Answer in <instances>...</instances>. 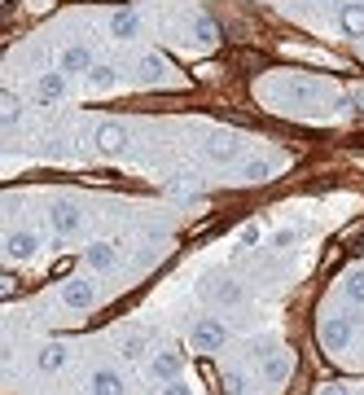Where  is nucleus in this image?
<instances>
[{"label": "nucleus", "mask_w": 364, "mask_h": 395, "mask_svg": "<svg viewBox=\"0 0 364 395\" xmlns=\"http://www.w3.org/2000/svg\"><path fill=\"white\" fill-rule=\"evenodd\" d=\"M5 255H9V259H31V255H36V237H31L27 228L9 233V237H5Z\"/></svg>", "instance_id": "20e7f679"}, {"label": "nucleus", "mask_w": 364, "mask_h": 395, "mask_svg": "<svg viewBox=\"0 0 364 395\" xmlns=\"http://www.w3.org/2000/svg\"><path fill=\"white\" fill-rule=\"evenodd\" d=\"M329 5H342V0H329Z\"/></svg>", "instance_id": "bb28decb"}, {"label": "nucleus", "mask_w": 364, "mask_h": 395, "mask_svg": "<svg viewBox=\"0 0 364 395\" xmlns=\"http://www.w3.org/2000/svg\"><path fill=\"white\" fill-rule=\"evenodd\" d=\"M294 237H299V233H294V228H281V233H276V246H290Z\"/></svg>", "instance_id": "b1692460"}, {"label": "nucleus", "mask_w": 364, "mask_h": 395, "mask_svg": "<svg viewBox=\"0 0 364 395\" xmlns=\"http://www.w3.org/2000/svg\"><path fill=\"white\" fill-rule=\"evenodd\" d=\"M88 263H92V268H114V246L110 242L88 246Z\"/></svg>", "instance_id": "f8f14e48"}, {"label": "nucleus", "mask_w": 364, "mask_h": 395, "mask_svg": "<svg viewBox=\"0 0 364 395\" xmlns=\"http://www.w3.org/2000/svg\"><path fill=\"white\" fill-rule=\"evenodd\" d=\"M224 325L220 321H202V325H193V347L197 352H215V347H224Z\"/></svg>", "instance_id": "f03ea898"}, {"label": "nucleus", "mask_w": 364, "mask_h": 395, "mask_svg": "<svg viewBox=\"0 0 364 395\" xmlns=\"http://www.w3.org/2000/svg\"><path fill=\"white\" fill-rule=\"evenodd\" d=\"M206 294H211L215 303H237V299H241V286H237V282H211Z\"/></svg>", "instance_id": "9d476101"}, {"label": "nucleus", "mask_w": 364, "mask_h": 395, "mask_svg": "<svg viewBox=\"0 0 364 395\" xmlns=\"http://www.w3.org/2000/svg\"><path fill=\"white\" fill-rule=\"evenodd\" d=\"M259 360H263V356H259ZM263 373H268L272 382H281V377L290 373V360H286V356H268V360H263Z\"/></svg>", "instance_id": "dca6fc26"}, {"label": "nucleus", "mask_w": 364, "mask_h": 395, "mask_svg": "<svg viewBox=\"0 0 364 395\" xmlns=\"http://www.w3.org/2000/svg\"><path fill=\"white\" fill-rule=\"evenodd\" d=\"M92 395H123L119 373H110V369H97V373H92Z\"/></svg>", "instance_id": "6e6552de"}, {"label": "nucleus", "mask_w": 364, "mask_h": 395, "mask_svg": "<svg viewBox=\"0 0 364 395\" xmlns=\"http://www.w3.org/2000/svg\"><path fill=\"white\" fill-rule=\"evenodd\" d=\"M342 27L351 31V36H360L364 31V5H342Z\"/></svg>", "instance_id": "4468645a"}, {"label": "nucleus", "mask_w": 364, "mask_h": 395, "mask_svg": "<svg viewBox=\"0 0 364 395\" xmlns=\"http://www.w3.org/2000/svg\"><path fill=\"white\" fill-rule=\"evenodd\" d=\"M206 154H211L215 162H237V158H241V141H237V137H228V132H220V137H211Z\"/></svg>", "instance_id": "7ed1b4c3"}, {"label": "nucleus", "mask_w": 364, "mask_h": 395, "mask_svg": "<svg viewBox=\"0 0 364 395\" xmlns=\"http://www.w3.org/2000/svg\"><path fill=\"white\" fill-rule=\"evenodd\" d=\"M48 224H53L57 233H75V228H79V211L71 202H57L53 211H48Z\"/></svg>", "instance_id": "39448f33"}, {"label": "nucleus", "mask_w": 364, "mask_h": 395, "mask_svg": "<svg viewBox=\"0 0 364 395\" xmlns=\"http://www.w3.org/2000/svg\"><path fill=\"white\" fill-rule=\"evenodd\" d=\"M346 342H351V321H346V317L321 321V347H325V352H342Z\"/></svg>", "instance_id": "f257e3e1"}, {"label": "nucleus", "mask_w": 364, "mask_h": 395, "mask_svg": "<svg viewBox=\"0 0 364 395\" xmlns=\"http://www.w3.org/2000/svg\"><path fill=\"white\" fill-rule=\"evenodd\" d=\"M193 27H197V40H202V44H215V40H220V31H215V22L206 18V13H197Z\"/></svg>", "instance_id": "a211bd4d"}, {"label": "nucleus", "mask_w": 364, "mask_h": 395, "mask_svg": "<svg viewBox=\"0 0 364 395\" xmlns=\"http://www.w3.org/2000/svg\"><path fill=\"white\" fill-rule=\"evenodd\" d=\"M259 242V224H246L241 228V246H255Z\"/></svg>", "instance_id": "5701e85b"}, {"label": "nucleus", "mask_w": 364, "mask_h": 395, "mask_svg": "<svg viewBox=\"0 0 364 395\" xmlns=\"http://www.w3.org/2000/svg\"><path fill=\"white\" fill-rule=\"evenodd\" d=\"M62 92H66V79L62 75H53V71L40 75V102H57Z\"/></svg>", "instance_id": "9b49d317"}, {"label": "nucleus", "mask_w": 364, "mask_h": 395, "mask_svg": "<svg viewBox=\"0 0 364 395\" xmlns=\"http://www.w3.org/2000/svg\"><path fill=\"white\" fill-rule=\"evenodd\" d=\"M62 360H66V347H57V342H48V347L40 352V369H44V373H53V369H62Z\"/></svg>", "instance_id": "ddd939ff"}, {"label": "nucleus", "mask_w": 364, "mask_h": 395, "mask_svg": "<svg viewBox=\"0 0 364 395\" xmlns=\"http://www.w3.org/2000/svg\"><path fill=\"white\" fill-rule=\"evenodd\" d=\"M136 13H132V9H119V13H114V18H110V31H114V36H119V40H132V36H136Z\"/></svg>", "instance_id": "1a4fd4ad"}, {"label": "nucleus", "mask_w": 364, "mask_h": 395, "mask_svg": "<svg viewBox=\"0 0 364 395\" xmlns=\"http://www.w3.org/2000/svg\"><path fill=\"white\" fill-rule=\"evenodd\" d=\"M141 75H145V84H154V79L162 75V62H158V57H145V62H141Z\"/></svg>", "instance_id": "412c9836"}, {"label": "nucleus", "mask_w": 364, "mask_h": 395, "mask_svg": "<svg viewBox=\"0 0 364 395\" xmlns=\"http://www.w3.org/2000/svg\"><path fill=\"white\" fill-rule=\"evenodd\" d=\"M66 71H84V66H88V71H92V57H88V48H66Z\"/></svg>", "instance_id": "f3484780"}, {"label": "nucleus", "mask_w": 364, "mask_h": 395, "mask_svg": "<svg viewBox=\"0 0 364 395\" xmlns=\"http://www.w3.org/2000/svg\"><path fill=\"white\" fill-rule=\"evenodd\" d=\"M62 299H66V307H92V286L88 282H66V290H62Z\"/></svg>", "instance_id": "0eeeda50"}, {"label": "nucleus", "mask_w": 364, "mask_h": 395, "mask_svg": "<svg viewBox=\"0 0 364 395\" xmlns=\"http://www.w3.org/2000/svg\"><path fill=\"white\" fill-rule=\"evenodd\" d=\"M97 150L102 154H123V127L119 123H102V132H97Z\"/></svg>", "instance_id": "423d86ee"}, {"label": "nucleus", "mask_w": 364, "mask_h": 395, "mask_svg": "<svg viewBox=\"0 0 364 395\" xmlns=\"http://www.w3.org/2000/svg\"><path fill=\"white\" fill-rule=\"evenodd\" d=\"M346 299H351V303H364V272H351V277H346Z\"/></svg>", "instance_id": "aec40b11"}, {"label": "nucleus", "mask_w": 364, "mask_h": 395, "mask_svg": "<svg viewBox=\"0 0 364 395\" xmlns=\"http://www.w3.org/2000/svg\"><path fill=\"white\" fill-rule=\"evenodd\" d=\"M321 395H346V391H342V387H325Z\"/></svg>", "instance_id": "a878e982"}, {"label": "nucleus", "mask_w": 364, "mask_h": 395, "mask_svg": "<svg viewBox=\"0 0 364 395\" xmlns=\"http://www.w3.org/2000/svg\"><path fill=\"white\" fill-rule=\"evenodd\" d=\"M162 395H193V391H189V387H167Z\"/></svg>", "instance_id": "393cba45"}, {"label": "nucleus", "mask_w": 364, "mask_h": 395, "mask_svg": "<svg viewBox=\"0 0 364 395\" xmlns=\"http://www.w3.org/2000/svg\"><path fill=\"white\" fill-rule=\"evenodd\" d=\"M263 176H268V162H263V158L246 162V180H263Z\"/></svg>", "instance_id": "4be33fe9"}, {"label": "nucleus", "mask_w": 364, "mask_h": 395, "mask_svg": "<svg viewBox=\"0 0 364 395\" xmlns=\"http://www.w3.org/2000/svg\"><path fill=\"white\" fill-rule=\"evenodd\" d=\"M180 373V356H158L154 360V377H176Z\"/></svg>", "instance_id": "6ab92c4d"}, {"label": "nucleus", "mask_w": 364, "mask_h": 395, "mask_svg": "<svg viewBox=\"0 0 364 395\" xmlns=\"http://www.w3.org/2000/svg\"><path fill=\"white\" fill-rule=\"evenodd\" d=\"M88 84H92L97 92L114 88V66H92V71H88Z\"/></svg>", "instance_id": "2eb2a0df"}]
</instances>
